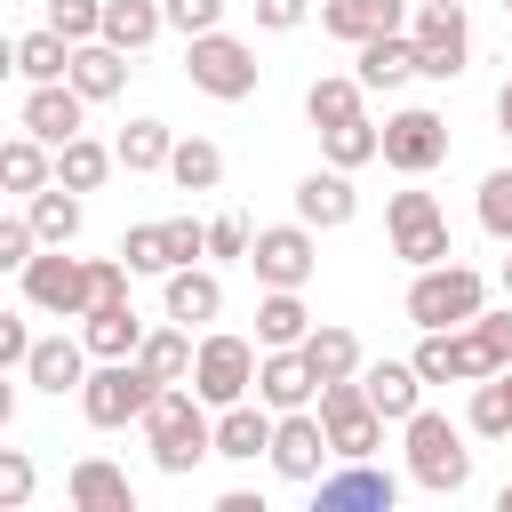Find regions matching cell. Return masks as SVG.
Wrapping results in <instances>:
<instances>
[{"label": "cell", "instance_id": "obj_38", "mask_svg": "<svg viewBox=\"0 0 512 512\" xmlns=\"http://www.w3.org/2000/svg\"><path fill=\"white\" fill-rule=\"evenodd\" d=\"M320 144H328V160L336 168H368V160H384V128L360 112V120H344V128H320Z\"/></svg>", "mask_w": 512, "mask_h": 512}, {"label": "cell", "instance_id": "obj_21", "mask_svg": "<svg viewBox=\"0 0 512 512\" xmlns=\"http://www.w3.org/2000/svg\"><path fill=\"white\" fill-rule=\"evenodd\" d=\"M64 496H72V512H136L128 472H120V464H104V456H80V464H72V480H64Z\"/></svg>", "mask_w": 512, "mask_h": 512}, {"label": "cell", "instance_id": "obj_31", "mask_svg": "<svg viewBox=\"0 0 512 512\" xmlns=\"http://www.w3.org/2000/svg\"><path fill=\"white\" fill-rule=\"evenodd\" d=\"M8 64H16L24 80H72V40H64L56 24H40V32H24V40L8 48Z\"/></svg>", "mask_w": 512, "mask_h": 512}, {"label": "cell", "instance_id": "obj_18", "mask_svg": "<svg viewBox=\"0 0 512 512\" xmlns=\"http://www.w3.org/2000/svg\"><path fill=\"white\" fill-rule=\"evenodd\" d=\"M88 336H40L32 344V360H24V384H40V392H80L88 384Z\"/></svg>", "mask_w": 512, "mask_h": 512}, {"label": "cell", "instance_id": "obj_32", "mask_svg": "<svg viewBox=\"0 0 512 512\" xmlns=\"http://www.w3.org/2000/svg\"><path fill=\"white\" fill-rule=\"evenodd\" d=\"M304 336H312L304 296H296V288H264V304H256V344L272 352V344H304Z\"/></svg>", "mask_w": 512, "mask_h": 512}, {"label": "cell", "instance_id": "obj_28", "mask_svg": "<svg viewBox=\"0 0 512 512\" xmlns=\"http://www.w3.org/2000/svg\"><path fill=\"white\" fill-rule=\"evenodd\" d=\"M416 64H424V56H416V32H376V40H360V80H368V88H400Z\"/></svg>", "mask_w": 512, "mask_h": 512}, {"label": "cell", "instance_id": "obj_12", "mask_svg": "<svg viewBox=\"0 0 512 512\" xmlns=\"http://www.w3.org/2000/svg\"><path fill=\"white\" fill-rule=\"evenodd\" d=\"M24 304L32 312H56V320H80L88 312V264L64 256V248H40L24 264Z\"/></svg>", "mask_w": 512, "mask_h": 512}, {"label": "cell", "instance_id": "obj_7", "mask_svg": "<svg viewBox=\"0 0 512 512\" xmlns=\"http://www.w3.org/2000/svg\"><path fill=\"white\" fill-rule=\"evenodd\" d=\"M320 424H328V440H336V464L376 456V440H384V416H376V400H368V384H360V376L320 384Z\"/></svg>", "mask_w": 512, "mask_h": 512}, {"label": "cell", "instance_id": "obj_51", "mask_svg": "<svg viewBox=\"0 0 512 512\" xmlns=\"http://www.w3.org/2000/svg\"><path fill=\"white\" fill-rule=\"evenodd\" d=\"M304 16H312V0H256V24L264 32H296Z\"/></svg>", "mask_w": 512, "mask_h": 512}, {"label": "cell", "instance_id": "obj_6", "mask_svg": "<svg viewBox=\"0 0 512 512\" xmlns=\"http://www.w3.org/2000/svg\"><path fill=\"white\" fill-rule=\"evenodd\" d=\"M256 360H264V344H248V336H200V360H192V392L208 400V408H232V400H248L256 392Z\"/></svg>", "mask_w": 512, "mask_h": 512}, {"label": "cell", "instance_id": "obj_35", "mask_svg": "<svg viewBox=\"0 0 512 512\" xmlns=\"http://www.w3.org/2000/svg\"><path fill=\"white\" fill-rule=\"evenodd\" d=\"M112 168H120V152H104L96 136H72V144H56V184H72V192H96Z\"/></svg>", "mask_w": 512, "mask_h": 512}, {"label": "cell", "instance_id": "obj_44", "mask_svg": "<svg viewBox=\"0 0 512 512\" xmlns=\"http://www.w3.org/2000/svg\"><path fill=\"white\" fill-rule=\"evenodd\" d=\"M24 504H32V456L0 448V512H24Z\"/></svg>", "mask_w": 512, "mask_h": 512}, {"label": "cell", "instance_id": "obj_33", "mask_svg": "<svg viewBox=\"0 0 512 512\" xmlns=\"http://www.w3.org/2000/svg\"><path fill=\"white\" fill-rule=\"evenodd\" d=\"M112 152H120V168H128V176H152V168H168V152H176V128H168V120H128Z\"/></svg>", "mask_w": 512, "mask_h": 512}, {"label": "cell", "instance_id": "obj_4", "mask_svg": "<svg viewBox=\"0 0 512 512\" xmlns=\"http://www.w3.org/2000/svg\"><path fill=\"white\" fill-rule=\"evenodd\" d=\"M160 400V376L144 360H96L88 384H80V416L96 432H120V424H144V408Z\"/></svg>", "mask_w": 512, "mask_h": 512}, {"label": "cell", "instance_id": "obj_8", "mask_svg": "<svg viewBox=\"0 0 512 512\" xmlns=\"http://www.w3.org/2000/svg\"><path fill=\"white\" fill-rule=\"evenodd\" d=\"M416 72L424 80H456L472 64V24H464V0H424L416 8Z\"/></svg>", "mask_w": 512, "mask_h": 512}, {"label": "cell", "instance_id": "obj_26", "mask_svg": "<svg viewBox=\"0 0 512 512\" xmlns=\"http://www.w3.org/2000/svg\"><path fill=\"white\" fill-rule=\"evenodd\" d=\"M360 96H368L360 72H320V80L304 88V120H312V128H344V120H360Z\"/></svg>", "mask_w": 512, "mask_h": 512}, {"label": "cell", "instance_id": "obj_29", "mask_svg": "<svg viewBox=\"0 0 512 512\" xmlns=\"http://www.w3.org/2000/svg\"><path fill=\"white\" fill-rule=\"evenodd\" d=\"M24 216H32V232H40L48 248H72V240H80V192H72V184H40V192L24 200Z\"/></svg>", "mask_w": 512, "mask_h": 512}, {"label": "cell", "instance_id": "obj_41", "mask_svg": "<svg viewBox=\"0 0 512 512\" xmlns=\"http://www.w3.org/2000/svg\"><path fill=\"white\" fill-rule=\"evenodd\" d=\"M480 232L488 240H512V168H488L480 176Z\"/></svg>", "mask_w": 512, "mask_h": 512}, {"label": "cell", "instance_id": "obj_3", "mask_svg": "<svg viewBox=\"0 0 512 512\" xmlns=\"http://www.w3.org/2000/svg\"><path fill=\"white\" fill-rule=\"evenodd\" d=\"M488 312V280L472 264H424L408 280V320L416 328H472Z\"/></svg>", "mask_w": 512, "mask_h": 512}, {"label": "cell", "instance_id": "obj_27", "mask_svg": "<svg viewBox=\"0 0 512 512\" xmlns=\"http://www.w3.org/2000/svg\"><path fill=\"white\" fill-rule=\"evenodd\" d=\"M0 184H8L16 200H32L40 184H56V160H48V144H40L32 128H16V136L0 144Z\"/></svg>", "mask_w": 512, "mask_h": 512}, {"label": "cell", "instance_id": "obj_20", "mask_svg": "<svg viewBox=\"0 0 512 512\" xmlns=\"http://www.w3.org/2000/svg\"><path fill=\"white\" fill-rule=\"evenodd\" d=\"M80 336H88V352L96 360H136L144 352V320H136V304L120 296V304H96V312H80Z\"/></svg>", "mask_w": 512, "mask_h": 512}, {"label": "cell", "instance_id": "obj_34", "mask_svg": "<svg viewBox=\"0 0 512 512\" xmlns=\"http://www.w3.org/2000/svg\"><path fill=\"white\" fill-rule=\"evenodd\" d=\"M136 360H144V368H152L160 384H192V360H200V344H192V328L176 320V328H152Z\"/></svg>", "mask_w": 512, "mask_h": 512}, {"label": "cell", "instance_id": "obj_49", "mask_svg": "<svg viewBox=\"0 0 512 512\" xmlns=\"http://www.w3.org/2000/svg\"><path fill=\"white\" fill-rule=\"evenodd\" d=\"M32 360V328H24V312H0V368H24Z\"/></svg>", "mask_w": 512, "mask_h": 512}, {"label": "cell", "instance_id": "obj_50", "mask_svg": "<svg viewBox=\"0 0 512 512\" xmlns=\"http://www.w3.org/2000/svg\"><path fill=\"white\" fill-rule=\"evenodd\" d=\"M168 248H176V264L208 256V224H192V216H168Z\"/></svg>", "mask_w": 512, "mask_h": 512}, {"label": "cell", "instance_id": "obj_13", "mask_svg": "<svg viewBox=\"0 0 512 512\" xmlns=\"http://www.w3.org/2000/svg\"><path fill=\"white\" fill-rule=\"evenodd\" d=\"M328 456H336V440H328L320 408H288V416L272 424V472H280V480H320Z\"/></svg>", "mask_w": 512, "mask_h": 512}, {"label": "cell", "instance_id": "obj_39", "mask_svg": "<svg viewBox=\"0 0 512 512\" xmlns=\"http://www.w3.org/2000/svg\"><path fill=\"white\" fill-rule=\"evenodd\" d=\"M472 432L480 440H512V376L504 368L472 384Z\"/></svg>", "mask_w": 512, "mask_h": 512}, {"label": "cell", "instance_id": "obj_11", "mask_svg": "<svg viewBox=\"0 0 512 512\" xmlns=\"http://www.w3.org/2000/svg\"><path fill=\"white\" fill-rule=\"evenodd\" d=\"M248 264H256L264 288H304L312 264H320V240H312L304 216H296V224H264V232L248 240Z\"/></svg>", "mask_w": 512, "mask_h": 512}, {"label": "cell", "instance_id": "obj_5", "mask_svg": "<svg viewBox=\"0 0 512 512\" xmlns=\"http://www.w3.org/2000/svg\"><path fill=\"white\" fill-rule=\"evenodd\" d=\"M184 80H192L200 96H216V104H240V96H256V48L216 24V32L184 40Z\"/></svg>", "mask_w": 512, "mask_h": 512}, {"label": "cell", "instance_id": "obj_54", "mask_svg": "<svg viewBox=\"0 0 512 512\" xmlns=\"http://www.w3.org/2000/svg\"><path fill=\"white\" fill-rule=\"evenodd\" d=\"M504 296H512V256H504Z\"/></svg>", "mask_w": 512, "mask_h": 512}, {"label": "cell", "instance_id": "obj_45", "mask_svg": "<svg viewBox=\"0 0 512 512\" xmlns=\"http://www.w3.org/2000/svg\"><path fill=\"white\" fill-rule=\"evenodd\" d=\"M40 248H48V240L32 232V216H8V224H0V264H8V272H24Z\"/></svg>", "mask_w": 512, "mask_h": 512}, {"label": "cell", "instance_id": "obj_48", "mask_svg": "<svg viewBox=\"0 0 512 512\" xmlns=\"http://www.w3.org/2000/svg\"><path fill=\"white\" fill-rule=\"evenodd\" d=\"M472 336H480V344H488V352L512 368V296H504L496 312H480V320H472Z\"/></svg>", "mask_w": 512, "mask_h": 512}, {"label": "cell", "instance_id": "obj_36", "mask_svg": "<svg viewBox=\"0 0 512 512\" xmlns=\"http://www.w3.org/2000/svg\"><path fill=\"white\" fill-rule=\"evenodd\" d=\"M168 176H176V192H216V184H224V152H216L208 136H176Z\"/></svg>", "mask_w": 512, "mask_h": 512}, {"label": "cell", "instance_id": "obj_16", "mask_svg": "<svg viewBox=\"0 0 512 512\" xmlns=\"http://www.w3.org/2000/svg\"><path fill=\"white\" fill-rule=\"evenodd\" d=\"M256 400L264 408H312L320 400V376H312V360H304V344H272L264 360H256Z\"/></svg>", "mask_w": 512, "mask_h": 512}, {"label": "cell", "instance_id": "obj_25", "mask_svg": "<svg viewBox=\"0 0 512 512\" xmlns=\"http://www.w3.org/2000/svg\"><path fill=\"white\" fill-rule=\"evenodd\" d=\"M160 304H168V320H184V328H208V320L224 312V280H216V272H200V264H176Z\"/></svg>", "mask_w": 512, "mask_h": 512}, {"label": "cell", "instance_id": "obj_52", "mask_svg": "<svg viewBox=\"0 0 512 512\" xmlns=\"http://www.w3.org/2000/svg\"><path fill=\"white\" fill-rule=\"evenodd\" d=\"M496 128H504V136H512V80H504V88H496Z\"/></svg>", "mask_w": 512, "mask_h": 512}, {"label": "cell", "instance_id": "obj_9", "mask_svg": "<svg viewBox=\"0 0 512 512\" xmlns=\"http://www.w3.org/2000/svg\"><path fill=\"white\" fill-rule=\"evenodd\" d=\"M384 224H392V256L416 264V272L456 256V248H448V216H440L432 192H392V216H384Z\"/></svg>", "mask_w": 512, "mask_h": 512}, {"label": "cell", "instance_id": "obj_24", "mask_svg": "<svg viewBox=\"0 0 512 512\" xmlns=\"http://www.w3.org/2000/svg\"><path fill=\"white\" fill-rule=\"evenodd\" d=\"M72 88H80L88 104H112V96L128 88V48H112V40H80V48H72Z\"/></svg>", "mask_w": 512, "mask_h": 512}, {"label": "cell", "instance_id": "obj_47", "mask_svg": "<svg viewBox=\"0 0 512 512\" xmlns=\"http://www.w3.org/2000/svg\"><path fill=\"white\" fill-rule=\"evenodd\" d=\"M248 240H256L248 216H216L208 224V256H224V264H248Z\"/></svg>", "mask_w": 512, "mask_h": 512}, {"label": "cell", "instance_id": "obj_17", "mask_svg": "<svg viewBox=\"0 0 512 512\" xmlns=\"http://www.w3.org/2000/svg\"><path fill=\"white\" fill-rule=\"evenodd\" d=\"M296 216L312 224V232H344L352 216H360V192H352V168H312L304 184H296Z\"/></svg>", "mask_w": 512, "mask_h": 512}, {"label": "cell", "instance_id": "obj_30", "mask_svg": "<svg viewBox=\"0 0 512 512\" xmlns=\"http://www.w3.org/2000/svg\"><path fill=\"white\" fill-rule=\"evenodd\" d=\"M160 32H168V8H160V0H104V40H112V48L136 56V48H152Z\"/></svg>", "mask_w": 512, "mask_h": 512}, {"label": "cell", "instance_id": "obj_10", "mask_svg": "<svg viewBox=\"0 0 512 512\" xmlns=\"http://www.w3.org/2000/svg\"><path fill=\"white\" fill-rule=\"evenodd\" d=\"M384 160H392L400 176H432V168L448 160V120H440L432 104H400V112L384 120Z\"/></svg>", "mask_w": 512, "mask_h": 512}, {"label": "cell", "instance_id": "obj_37", "mask_svg": "<svg viewBox=\"0 0 512 512\" xmlns=\"http://www.w3.org/2000/svg\"><path fill=\"white\" fill-rule=\"evenodd\" d=\"M304 360H312L320 384H344V376H360V336L352 328H312L304 336Z\"/></svg>", "mask_w": 512, "mask_h": 512}, {"label": "cell", "instance_id": "obj_19", "mask_svg": "<svg viewBox=\"0 0 512 512\" xmlns=\"http://www.w3.org/2000/svg\"><path fill=\"white\" fill-rule=\"evenodd\" d=\"M272 424H280V408H248V400H232V408H216V456H232V464H256V456H272Z\"/></svg>", "mask_w": 512, "mask_h": 512}, {"label": "cell", "instance_id": "obj_46", "mask_svg": "<svg viewBox=\"0 0 512 512\" xmlns=\"http://www.w3.org/2000/svg\"><path fill=\"white\" fill-rule=\"evenodd\" d=\"M160 8H168V24H176L184 40H200V32L224 24V0H160Z\"/></svg>", "mask_w": 512, "mask_h": 512}, {"label": "cell", "instance_id": "obj_2", "mask_svg": "<svg viewBox=\"0 0 512 512\" xmlns=\"http://www.w3.org/2000/svg\"><path fill=\"white\" fill-rule=\"evenodd\" d=\"M400 432H408V480L416 488H432V496H464L472 488V448H464V432L448 416L416 408Z\"/></svg>", "mask_w": 512, "mask_h": 512}, {"label": "cell", "instance_id": "obj_14", "mask_svg": "<svg viewBox=\"0 0 512 512\" xmlns=\"http://www.w3.org/2000/svg\"><path fill=\"white\" fill-rule=\"evenodd\" d=\"M312 496H320V512H392V504H400V480H392V472H376L368 456H352V464L320 472V480H312Z\"/></svg>", "mask_w": 512, "mask_h": 512}, {"label": "cell", "instance_id": "obj_53", "mask_svg": "<svg viewBox=\"0 0 512 512\" xmlns=\"http://www.w3.org/2000/svg\"><path fill=\"white\" fill-rule=\"evenodd\" d=\"M496 512H512V480H504V496H496Z\"/></svg>", "mask_w": 512, "mask_h": 512}, {"label": "cell", "instance_id": "obj_40", "mask_svg": "<svg viewBox=\"0 0 512 512\" xmlns=\"http://www.w3.org/2000/svg\"><path fill=\"white\" fill-rule=\"evenodd\" d=\"M120 256H128V272H176V248H168V224H128L120 232Z\"/></svg>", "mask_w": 512, "mask_h": 512}, {"label": "cell", "instance_id": "obj_42", "mask_svg": "<svg viewBox=\"0 0 512 512\" xmlns=\"http://www.w3.org/2000/svg\"><path fill=\"white\" fill-rule=\"evenodd\" d=\"M48 24L80 48V40H104V0H48Z\"/></svg>", "mask_w": 512, "mask_h": 512}, {"label": "cell", "instance_id": "obj_23", "mask_svg": "<svg viewBox=\"0 0 512 512\" xmlns=\"http://www.w3.org/2000/svg\"><path fill=\"white\" fill-rule=\"evenodd\" d=\"M320 24L360 48V40H376V32H400V24H408V0H320Z\"/></svg>", "mask_w": 512, "mask_h": 512}, {"label": "cell", "instance_id": "obj_22", "mask_svg": "<svg viewBox=\"0 0 512 512\" xmlns=\"http://www.w3.org/2000/svg\"><path fill=\"white\" fill-rule=\"evenodd\" d=\"M360 384H368V400H376L384 424H408V416L424 408V376H416V360H376V368H360Z\"/></svg>", "mask_w": 512, "mask_h": 512}, {"label": "cell", "instance_id": "obj_43", "mask_svg": "<svg viewBox=\"0 0 512 512\" xmlns=\"http://www.w3.org/2000/svg\"><path fill=\"white\" fill-rule=\"evenodd\" d=\"M128 296V256H88V312Z\"/></svg>", "mask_w": 512, "mask_h": 512}, {"label": "cell", "instance_id": "obj_15", "mask_svg": "<svg viewBox=\"0 0 512 512\" xmlns=\"http://www.w3.org/2000/svg\"><path fill=\"white\" fill-rule=\"evenodd\" d=\"M80 112H88V96L72 80H32L24 104H16V128H32L40 144H72L80 136Z\"/></svg>", "mask_w": 512, "mask_h": 512}, {"label": "cell", "instance_id": "obj_55", "mask_svg": "<svg viewBox=\"0 0 512 512\" xmlns=\"http://www.w3.org/2000/svg\"><path fill=\"white\" fill-rule=\"evenodd\" d=\"M504 16H512V0H504Z\"/></svg>", "mask_w": 512, "mask_h": 512}, {"label": "cell", "instance_id": "obj_1", "mask_svg": "<svg viewBox=\"0 0 512 512\" xmlns=\"http://www.w3.org/2000/svg\"><path fill=\"white\" fill-rule=\"evenodd\" d=\"M144 440H152V464L168 480H184L200 456H216V424H208V400L184 392V384H160V400L144 408Z\"/></svg>", "mask_w": 512, "mask_h": 512}, {"label": "cell", "instance_id": "obj_56", "mask_svg": "<svg viewBox=\"0 0 512 512\" xmlns=\"http://www.w3.org/2000/svg\"><path fill=\"white\" fill-rule=\"evenodd\" d=\"M504 376H512V368H504Z\"/></svg>", "mask_w": 512, "mask_h": 512}]
</instances>
